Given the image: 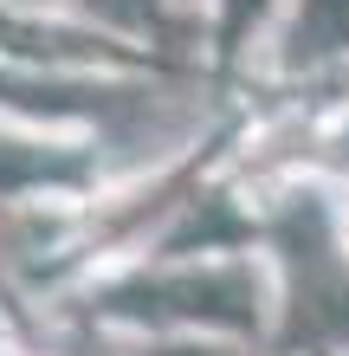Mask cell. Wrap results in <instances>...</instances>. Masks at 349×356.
I'll return each instance as SVG.
<instances>
[{
	"instance_id": "2",
	"label": "cell",
	"mask_w": 349,
	"mask_h": 356,
	"mask_svg": "<svg viewBox=\"0 0 349 356\" xmlns=\"http://www.w3.org/2000/svg\"><path fill=\"white\" fill-rule=\"evenodd\" d=\"M117 311H175V318H214V324H253L259 291L246 272H201V279H162V285H123Z\"/></svg>"
},
{
	"instance_id": "6",
	"label": "cell",
	"mask_w": 349,
	"mask_h": 356,
	"mask_svg": "<svg viewBox=\"0 0 349 356\" xmlns=\"http://www.w3.org/2000/svg\"><path fill=\"white\" fill-rule=\"evenodd\" d=\"M162 356H201V350H162Z\"/></svg>"
},
{
	"instance_id": "4",
	"label": "cell",
	"mask_w": 349,
	"mask_h": 356,
	"mask_svg": "<svg viewBox=\"0 0 349 356\" xmlns=\"http://www.w3.org/2000/svg\"><path fill=\"white\" fill-rule=\"evenodd\" d=\"M78 169L58 156H39V149H19V143H0V188H19V181H71Z\"/></svg>"
},
{
	"instance_id": "1",
	"label": "cell",
	"mask_w": 349,
	"mask_h": 356,
	"mask_svg": "<svg viewBox=\"0 0 349 356\" xmlns=\"http://www.w3.org/2000/svg\"><path fill=\"white\" fill-rule=\"evenodd\" d=\"M284 246H291V266H298V330L349 337V272L337 266L330 240H323L317 207H298L284 220Z\"/></svg>"
},
{
	"instance_id": "3",
	"label": "cell",
	"mask_w": 349,
	"mask_h": 356,
	"mask_svg": "<svg viewBox=\"0 0 349 356\" xmlns=\"http://www.w3.org/2000/svg\"><path fill=\"white\" fill-rule=\"evenodd\" d=\"M349 46V0H304V19L291 33V52L298 58H317V52H337Z\"/></svg>"
},
{
	"instance_id": "5",
	"label": "cell",
	"mask_w": 349,
	"mask_h": 356,
	"mask_svg": "<svg viewBox=\"0 0 349 356\" xmlns=\"http://www.w3.org/2000/svg\"><path fill=\"white\" fill-rule=\"evenodd\" d=\"M259 7H265V0H227V39H239V33H246V19H253Z\"/></svg>"
}]
</instances>
